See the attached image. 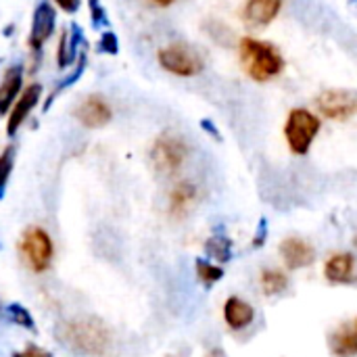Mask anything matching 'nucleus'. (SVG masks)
<instances>
[{"label": "nucleus", "instance_id": "18", "mask_svg": "<svg viewBox=\"0 0 357 357\" xmlns=\"http://www.w3.org/2000/svg\"><path fill=\"white\" fill-rule=\"evenodd\" d=\"M86 63H88V48H84L82 52H79V56H77V61H75V65H73V69L67 73V77H63V79H59L56 82V86L52 88V92L48 94V98H46V102H44V107H42V111L46 113L52 105H54V100L67 90V88H71L82 75H84V71H86Z\"/></svg>", "mask_w": 357, "mask_h": 357}, {"label": "nucleus", "instance_id": "13", "mask_svg": "<svg viewBox=\"0 0 357 357\" xmlns=\"http://www.w3.org/2000/svg\"><path fill=\"white\" fill-rule=\"evenodd\" d=\"M282 2L284 0H247L243 19L249 27H266L278 17Z\"/></svg>", "mask_w": 357, "mask_h": 357}, {"label": "nucleus", "instance_id": "10", "mask_svg": "<svg viewBox=\"0 0 357 357\" xmlns=\"http://www.w3.org/2000/svg\"><path fill=\"white\" fill-rule=\"evenodd\" d=\"M280 257L289 270H303L314 264L316 259V249L312 243H307L301 236H287L280 243Z\"/></svg>", "mask_w": 357, "mask_h": 357}, {"label": "nucleus", "instance_id": "33", "mask_svg": "<svg viewBox=\"0 0 357 357\" xmlns=\"http://www.w3.org/2000/svg\"><path fill=\"white\" fill-rule=\"evenodd\" d=\"M354 247H356V249H357V232H356V234H354Z\"/></svg>", "mask_w": 357, "mask_h": 357}, {"label": "nucleus", "instance_id": "7", "mask_svg": "<svg viewBox=\"0 0 357 357\" xmlns=\"http://www.w3.org/2000/svg\"><path fill=\"white\" fill-rule=\"evenodd\" d=\"M316 107L322 117L333 121H345L357 113V94L354 90L331 88L318 94Z\"/></svg>", "mask_w": 357, "mask_h": 357}, {"label": "nucleus", "instance_id": "26", "mask_svg": "<svg viewBox=\"0 0 357 357\" xmlns=\"http://www.w3.org/2000/svg\"><path fill=\"white\" fill-rule=\"evenodd\" d=\"M67 40H69V29H65L61 33V40H59V50H56V65H59V69H67L69 67V61H67Z\"/></svg>", "mask_w": 357, "mask_h": 357}, {"label": "nucleus", "instance_id": "22", "mask_svg": "<svg viewBox=\"0 0 357 357\" xmlns=\"http://www.w3.org/2000/svg\"><path fill=\"white\" fill-rule=\"evenodd\" d=\"M4 314H6L8 322L17 324V326L25 328V331H29V333H33V331H36L33 316L29 314V310H27L25 305H21V303H10V305H6Z\"/></svg>", "mask_w": 357, "mask_h": 357}, {"label": "nucleus", "instance_id": "17", "mask_svg": "<svg viewBox=\"0 0 357 357\" xmlns=\"http://www.w3.org/2000/svg\"><path fill=\"white\" fill-rule=\"evenodd\" d=\"M23 86V67L10 65L0 79V115H8Z\"/></svg>", "mask_w": 357, "mask_h": 357}, {"label": "nucleus", "instance_id": "1", "mask_svg": "<svg viewBox=\"0 0 357 357\" xmlns=\"http://www.w3.org/2000/svg\"><path fill=\"white\" fill-rule=\"evenodd\" d=\"M54 335L63 345L79 356L105 357L113 349V333L98 318H75L61 322Z\"/></svg>", "mask_w": 357, "mask_h": 357}, {"label": "nucleus", "instance_id": "12", "mask_svg": "<svg viewBox=\"0 0 357 357\" xmlns=\"http://www.w3.org/2000/svg\"><path fill=\"white\" fill-rule=\"evenodd\" d=\"M324 276L331 284H356L357 282V259L354 253L341 251L326 259Z\"/></svg>", "mask_w": 357, "mask_h": 357}, {"label": "nucleus", "instance_id": "11", "mask_svg": "<svg viewBox=\"0 0 357 357\" xmlns=\"http://www.w3.org/2000/svg\"><path fill=\"white\" fill-rule=\"evenodd\" d=\"M40 96H42V84H29L19 94V98L15 100V105L8 111V119H6V134L8 136H15L17 134V130L23 126V121L29 117V113L38 105Z\"/></svg>", "mask_w": 357, "mask_h": 357}, {"label": "nucleus", "instance_id": "23", "mask_svg": "<svg viewBox=\"0 0 357 357\" xmlns=\"http://www.w3.org/2000/svg\"><path fill=\"white\" fill-rule=\"evenodd\" d=\"M15 146L8 144L2 153H0V199L4 197V188H6V182L13 174V165H15Z\"/></svg>", "mask_w": 357, "mask_h": 357}, {"label": "nucleus", "instance_id": "2", "mask_svg": "<svg viewBox=\"0 0 357 357\" xmlns=\"http://www.w3.org/2000/svg\"><path fill=\"white\" fill-rule=\"evenodd\" d=\"M238 54H241V65L247 71V75L259 84L274 79L284 69V59L278 52V48L272 46L270 42H264L251 36H245L238 42Z\"/></svg>", "mask_w": 357, "mask_h": 357}, {"label": "nucleus", "instance_id": "32", "mask_svg": "<svg viewBox=\"0 0 357 357\" xmlns=\"http://www.w3.org/2000/svg\"><path fill=\"white\" fill-rule=\"evenodd\" d=\"M153 2H155L157 6H163V8H165V6H169V4H174L176 0H153Z\"/></svg>", "mask_w": 357, "mask_h": 357}, {"label": "nucleus", "instance_id": "35", "mask_svg": "<svg viewBox=\"0 0 357 357\" xmlns=\"http://www.w3.org/2000/svg\"><path fill=\"white\" fill-rule=\"evenodd\" d=\"M167 357H174V356H167Z\"/></svg>", "mask_w": 357, "mask_h": 357}, {"label": "nucleus", "instance_id": "6", "mask_svg": "<svg viewBox=\"0 0 357 357\" xmlns=\"http://www.w3.org/2000/svg\"><path fill=\"white\" fill-rule=\"evenodd\" d=\"M157 61L165 71L178 77H195L205 69V61L201 59V54L182 42L163 46L157 54Z\"/></svg>", "mask_w": 357, "mask_h": 357}, {"label": "nucleus", "instance_id": "24", "mask_svg": "<svg viewBox=\"0 0 357 357\" xmlns=\"http://www.w3.org/2000/svg\"><path fill=\"white\" fill-rule=\"evenodd\" d=\"M88 8H90V21L94 29H107L109 27V17L105 6L100 4V0H88Z\"/></svg>", "mask_w": 357, "mask_h": 357}, {"label": "nucleus", "instance_id": "14", "mask_svg": "<svg viewBox=\"0 0 357 357\" xmlns=\"http://www.w3.org/2000/svg\"><path fill=\"white\" fill-rule=\"evenodd\" d=\"M328 349L335 357L357 356V318L341 324L328 337Z\"/></svg>", "mask_w": 357, "mask_h": 357}, {"label": "nucleus", "instance_id": "21", "mask_svg": "<svg viewBox=\"0 0 357 357\" xmlns=\"http://www.w3.org/2000/svg\"><path fill=\"white\" fill-rule=\"evenodd\" d=\"M195 270H197V278L205 284V287H213V284H218L222 278H224V270L218 266V264H213V261H209V259H197L195 261Z\"/></svg>", "mask_w": 357, "mask_h": 357}, {"label": "nucleus", "instance_id": "4", "mask_svg": "<svg viewBox=\"0 0 357 357\" xmlns=\"http://www.w3.org/2000/svg\"><path fill=\"white\" fill-rule=\"evenodd\" d=\"M322 121L310 109H293L284 123V138L295 155H307L316 136L320 134Z\"/></svg>", "mask_w": 357, "mask_h": 357}, {"label": "nucleus", "instance_id": "29", "mask_svg": "<svg viewBox=\"0 0 357 357\" xmlns=\"http://www.w3.org/2000/svg\"><path fill=\"white\" fill-rule=\"evenodd\" d=\"M266 234H268V226H266V220L259 222V228H257V234L253 238V247H261L264 241H266Z\"/></svg>", "mask_w": 357, "mask_h": 357}, {"label": "nucleus", "instance_id": "19", "mask_svg": "<svg viewBox=\"0 0 357 357\" xmlns=\"http://www.w3.org/2000/svg\"><path fill=\"white\" fill-rule=\"evenodd\" d=\"M259 284H261V291L268 295V297H274V295H282L287 289H289V276L276 268H268L261 272L259 276Z\"/></svg>", "mask_w": 357, "mask_h": 357}, {"label": "nucleus", "instance_id": "34", "mask_svg": "<svg viewBox=\"0 0 357 357\" xmlns=\"http://www.w3.org/2000/svg\"><path fill=\"white\" fill-rule=\"evenodd\" d=\"M0 312H2V303H0Z\"/></svg>", "mask_w": 357, "mask_h": 357}, {"label": "nucleus", "instance_id": "15", "mask_svg": "<svg viewBox=\"0 0 357 357\" xmlns=\"http://www.w3.org/2000/svg\"><path fill=\"white\" fill-rule=\"evenodd\" d=\"M199 190L192 182H180L169 192V215L174 220H184L197 205Z\"/></svg>", "mask_w": 357, "mask_h": 357}, {"label": "nucleus", "instance_id": "8", "mask_svg": "<svg viewBox=\"0 0 357 357\" xmlns=\"http://www.w3.org/2000/svg\"><path fill=\"white\" fill-rule=\"evenodd\" d=\"M54 25H56V10L48 0H42L33 8V15H31V27H29V40H27L31 52L36 54L42 52L44 44L50 40L54 31Z\"/></svg>", "mask_w": 357, "mask_h": 357}, {"label": "nucleus", "instance_id": "3", "mask_svg": "<svg viewBox=\"0 0 357 357\" xmlns=\"http://www.w3.org/2000/svg\"><path fill=\"white\" fill-rule=\"evenodd\" d=\"M19 253L23 264L36 272V274H44L50 270L52 266V257H54V243L50 238V234L40 228V226H29L23 230L21 241H19Z\"/></svg>", "mask_w": 357, "mask_h": 357}, {"label": "nucleus", "instance_id": "31", "mask_svg": "<svg viewBox=\"0 0 357 357\" xmlns=\"http://www.w3.org/2000/svg\"><path fill=\"white\" fill-rule=\"evenodd\" d=\"M205 357H228L226 356V351L224 349H220V347H213V349H209V354Z\"/></svg>", "mask_w": 357, "mask_h": 357}, {"label": "nucleus", "instance_id": "25", "mask_svg": "<svg viewBox=\"0 0 357 357\" xmlns=\"http://www.w3.org/2000/svg\"><path fill=\"white\" fill-rule=\"evenodd\" d=\"M96 48H98V52H105V54H117L119 52V40L111 29H105L96 42Z\"/></svg>", "mask_w": 357, "mask_h": 357}, {"label": "nucleus", "instance_id": "5", "mask_svg": "<svg viewBox=\"0 0 357 357\" xmlns=\"http://www.w3.org/2000/svg\"><path fill=\"white\" fill-rule=\"evenodd\" d=\"M186 157H188V144L184 142L182 136H178L174 132L161 134L151 149L153 167L163 176L176 174L184 165Z\"/></svg>", "mask_w": 357, "mask_h": 357}, {"label": "nucleus", "instance_id": "9", "mask_svg": "<svg viewBox=\"0 0 357 357\" xmlns=\"http://www.w3.org/2000/svg\"><path fill=\"white\" fill-rule=\"evenodd\" d=\"M75 119L84 126V128H90V130H98V128H105L111 117H113V111L109 107V102L98 96V94H90L86 96L77 107H75Z\"/></svg>", "mask_w": 357, "mask_h": 357}, {"label": "nucleus", "instance_id": "30", "mask_svg": "<svg viewBox=\"0 0 357 357\" xmlns=\"http://www.w3.org/2000/svg\"><path fill=\"white\" fill-rule=\"evenodd\" d=\"M201 128L205 130V132H209V136H213L215 140H222V136H220V130L209 121V119H201Z\"/></svg>", "mask_w": 357, "mask_h": 357}, {"label": "nucleus", "instance_id": "28", "mask_svg": "<svg viewBox=\"0 0 357 357\" xmlns=\"http://www.w3.org/2000/svg\"><path fill=\"white\" fill-rule=\"evenodd\" d=\"M54 2H56V6L61 10H65L69 15H75L79 10V6H82V0H54Z\"/></svg>", "mask_w": 357, "mask_h": 357}, {"label": "nucleus", "instance_id": "16", "mask_svg": "<svg viewBox=\"0 0 357 357\" xmlns=\"http://www.w3.org/2000/svg\"><path fill=\"white\" fill-rule=\"evenodd\" d=\"M255 320V310L241 297H228L224 303V322L230 331H243Z\"/></svg>", "mask_w": 357, "mask_h": 357}, {"label": "nucleus", "instance_id": "27", "mask_svg": "<svg viewBox=\"0 0 357 357\" xmlns=\"http://www.w3.org/2000/svg\"><path fill=\"white\" fill-rule=\"evenodd\" d=\"M13 357H52V354L46 351V349H42V347H38V345H33V343H29L25 349L13 354Z\"/></svg>", "mask_w": 357, "mask_h": 357}, {"label": "nucleus", "instance_id": "20", "mask_svg": "<svg viewBox=\"0 0 357 357\" xmlns=\"http://www.w3.org/2000/svg\"><path fill=\"white\" fill-rule=\"evenodd\" d=\"M205 253L209 255V259H215L220 264H228L232 259V241L224 234H215V236L207 238Z\"/></svg>", "mask_w": 357, "mask_h": 357}]
</instances>
